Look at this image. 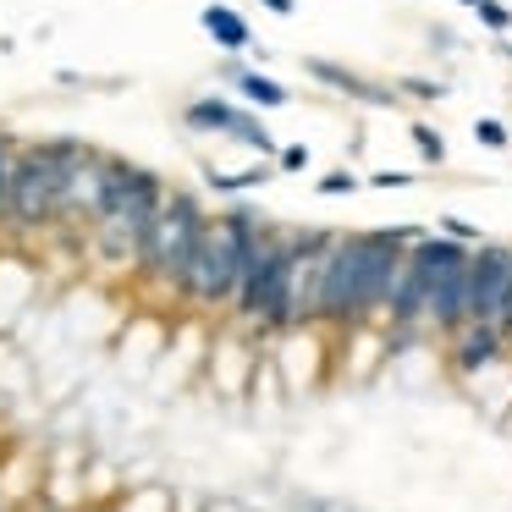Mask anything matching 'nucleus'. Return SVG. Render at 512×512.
Returning <instances> with one entry per match:
<instances>
[{"mask_svg":"<svg viewBox=\"0 0 512 512\" xmlns=\"http://www.w3.org/2000/svg\"><path fill=\"white\" fill-rule=\"evenodd\" d=\"M259 237L254 215H226V221H210L193 248V265L182 276V292L204 309H221V303H237V287H243V254Z\"/></svg>","mask_w":512,"mask_h":512,"instance_id":"obj_1","label":"nucleus"},{"mask_svg":"<svg viewBox=\"0 0 512 512\" xmlns=\"http://www.w3.org/2000/svg\"><path fill=\"white\" fill-rule=\"evenodd\" d=\"M408 133H413V144H419V160H424V166H446V138L435 133L430 122H413Z\"/></svg>","mask_w":512,"mask_h":512,"instance_id":"obj_11","label":"nucleus"},{"mask_svg":"<svg viewBox=\"0 0 512 512\" xmlns=\"http://www.w3.org/2000/svg\"><path fill=\"white\" fill-rule=\"evenodd\" d=\"M226 138H243L248 149H259V155H270V149H276V138H270L254 116H243V111H237V122H232V133H226Z\"/></svg>","mask_w":512,"mask_h":512,"instance_id":"obj_12","label":"nucleus"},{"mask_svg":"<svg viewBox=\"0 0 512 512\" xmlns=\"http://www.w3.org/2000/svg\"><path fill=\"white\" fill-rule=\"evenodd\" d=\"M309 67V78L314 83H331V89H342V94H353V100H364V105H397L391 100V89H380V83H369V78H358V72H347V67H331V61H303Z\"/></svg>","mask_w":512,"mask_h":512,"instance_id":"obj_7","label":"nucleus"},{"mask_svg":"<svg viewBox=\"0 0 512 512\" xmlns=\"http://www.w3.org/2000/svg\"><path fill=\"white\" fill-rule=\"evenodd\" d=\"M457 6H479V0H457Z\"/></svg>","mask_w":512,"mask_h":512,"instance_id":"obj_23","label":"nucleus"},{"mask_svg":"<svg viewBox=\"0 0 512 512\" xmlns=\"http://www.w3.org/2000/svg\"><path fill=\"white\" fill-rule=\"evenodd\" d=\"M501 331H507V342H512V303H507V320H501Z\"/></svg>","mask_w":512,"mask_h":512,"instance_id":"obj_22","label":"nucleus"},{"mask_svg":"<svg viewBox=\"0 0 512 512\" xmlns=\"http://www.w3.org/2000/svg\"><path fill=\"white\" fill-rule=\"evenodd\" d=\"M512 303V248L507 243H479L468 259V325L485 320L501 325Z\"/></svg>","mask_w":512,"mask_h":512,"instance_id":"obj_5","label":"nucleus"},{"mask_svg":"<svg viewBox=\"0 0 512 512\" xmlns=\"http://www.w3.org/2000/svg\"><path fill=\"white\" fill-rule=\"evenodd\" d=\"M199 23H204V34H210L221 50H248V45H254L248 23L232 12V6H204V12H199Z\"/></svg>","mask_w":512,"mask_h":512,"instance_id":"obj_8","label":"nucleus"},{"mask_svg":"<svg viewBox=\"0 0 512 512\" xmlns=\"http://www.w3.org/2000/svg\"><path fill=\"white\" fill-rule=\"evenodd\" d=\"M353 188H364L353 171H325L320 177V193H331V199H342V193H353Z\"/></svg>","mask_w":512,"mask_h":512,"instance_id":"obj_17","label":"nucleus"},{"mask_svg":"<svg viewBox=\"0 0 512 512\" xmlns=\"http://www.w3.org/2000/svg\"><path fill=\"white\" fill-rule=\"evenodd\" d=\"M254 182H265V166H254V171H210V188H221V193L254 188Z\"/></svg>","mask_w":512,"mask_h":512,"instance_id":"obj_14","label":"nucleus"},{"mask_svg":"<svg viewBox=\"0 0 512 512\" xmlns=\"http://www.w3.org/2000/svg\"><path fill=\"white\" fill-rule=\"evenodd\" d=\"M204 226H210V221H204L199 199H188V193L166 199V210H160L155 226L144 232L138 265H144L155 281H171V287H182V276H188V265H193V248H199V237H204Z\"/></svg>","mask_w":512,"mask_h":512,"instance_id":"obj_3","label":"nucleus"},{"mask_svg":"<svg viewBox=\"0 0 512 512\" xmlns=\"http://www.w3.org/2000/svg\"><path fill=\"white\" fill-rule=\"evenodd\" d=\"M435 232H446V237H457V243H468V248H479V226H468V221H457V215H441V226H435Z\"/></svg>","mask_w":512,"mask_h":512,"instance_id":"obj_16","label":"nucleus"},{"mask_svg":"<svg viewBox=\"0 0 512 512\" xmlns=\"http://www.w3.org/2000/svg\"><path fill=\"white\" fill-rule=\"evenodd\" d=\"M507 331L501 325H485V320H474V325H463V331L452 336V369L457 375H485V369H496V364H507Z\"/></svg>","mask_w":512,"mask_h":512,"instance_id":"obj_6","label":"nucleus"},{"mask_svg":"<svg viewBox=\"0 0 512 512\" xmlns=\"http://www.w3.org/2000/svg\"><path fill=\"white\" fill-rule=\"evenodd\" d=\"M402 94H419V100H441V83H430V78H402Z\"/></svg>","mask_w":512,"mask_h":512,"instance_id":"obj_18","label":"nucleus"},{"mask_svg":"<svg viewBox=\"0 0 512 512\" xmlns=\"http://www.w3.org/2000/svg\"><path fill=\"white\" fill-rule=\"evenodd\" d=\"M259 6H270L276 17H292V0H259Z\"/></svg>","mask_w":512,"mask_h":512,"instance_id":"obj_21","label":"nucleus"},{"mask_svg":"<svg viewBox=\"0 0 512 512\" xmlns=\"http://www.w3.org/2000/svg\"><path fill=\"white\" fill-rule=\"evenodd\" d=\"M226 78H232L237 89H243L248 100H254V105H265V111H276V105H287V100H292V94L281 89L276 78H265V72H243V67H226Z\"/></svg>","mask_w":512,"mask_h":512,"instance_id":"obj_9","label":"nucleus"},{"mask_svg":"<svg viewBox=\"0 0 512 512\" xmlns=\"http://www.w3.org/2000/svg\"><path fill=\"white\" fill-rule=\"evenodd\" d=\"M474 17L490 28V34H507V28H512V6H507V0H479Z\"/></svg>","mask_w":512,"mask_h":512,"instance_id":"obj_13","label":"nucleus"},{"mask_svg":"<svg viewBox=\"0 0 512 512\" xmlns=\"http://www.w3.org/2000/svg\"><path fill=\"white\" fill-rule=\"evenodd\" d=\"M474 138L485 149H507V122H496V116H479L474 122Z\"/></svg>","mask_w":512,"mask_h":512,"instance_id":"obj_15","label":"nucleus"},{"mask_svg":"<svg viewBox=\"0 0 512 512\" xmlns=\"http://www.w3.org/2000/svg\"><path fill=\"white\" fill-rule=\"evenodd\" d=\"M320 320L325 325H369L364 314V232L336 237L325 254V281H320Z\"/></svg>","mask_w":512,"mask_h":512,"instance_id":"obj_4","label":"nucleus"},{"mask_svg":"<svg viewBox=\"0 0 512 512\" xmlns=\"http://www.w3.org/2000/svg\"><path fill=\"white\" fill-rule=\"evenodd\" d=\"M369 188H413V177H408V171H380Z\"/></svg>","mask_w":512,"mask_h":512,"instance_id":"obj_19","label":"nucleus"},{"mask_svg":"<svg viewBox=\"0 0 512 512\" xmlns=\"http://www.w3.org/2000/svg\"><path fill=\"white\" fill-rule=\"evenodd\" d=\"M83 160V149L72 144V138H61V144H45V149H23L17 155V182H12V215L28 226L50 221V215H61V204H67V171Z\"/></svg>","mask_w":512,"mask_h":512,"instance_id":"obj_2","label":"nucleus"},{"mask_svg":"<svg viewBox=\"0 0 512 512\" xmlns=\"http://www.w3.org/2000/svg\"><path fill=\"white\" fill-rule=\"evenodd\" d=\"M281 166H287V171H303V166H309V149H303V144L281 149Z\"/></svg>","mask_w":512,"mask_h":512,"instance_id":"obj_20","label":"nucleus"},{"mask_svg":"<svg viewBox=\"0 0 512 512\" xmlns=\"http://www.w3.org/2000/svg\"><path fill=\"white\" fill-rule=\"evenodd\" d=\"M237 122V105L226 100H193L188 105V127H199V133H232Z\"/></svg>","mask_w":512,"mask_h":512,"instance_id":"obj_10","label":"nucleus"}]
</instances>
